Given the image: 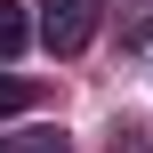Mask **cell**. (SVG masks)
Returning a JSON list of instances; mask_svg holds the SVG:
<instances>
[{
  "mask_svg": "<svg viewBox=\"0 0 153 153\" xmlns=\"http://www.w3.org/2000/svg\"><path fill=\"white\" fill-rule=\"evenodd\" d=\"M24 40H32L24 8H16V0H0V65H8V56H24Z\"/></svg>",
  "mask_w": 153,
  "mask_h": 153,
  "instance_id": "cell-2",
  "label": "cell"
},
{
  "mask_svg": "<svg viewBox=\"0 0 153 153\" xmlns=\"http://www.w3.org/2000/svg\"><path fill=\"white\" fill-rule=\"evenodd\" d=\"M97 32V0H40V48L48 56H81Z\"/></svg>",
  "mask_w": 153,
  "mask_h": 153,
  "instance_id": "cell-1",
  "label": "cell"
},
{
  "mask_svg": "<svg viewBox=\"0 0 153 153\" xmlns=\"http://www.w3.org/2000/svg\"><path fill=\"white\" fill-rule=\"evenodd\" d=\"M0 153H65L56 137H0Z\"/></svg>",
  "mask_w": 153,
  "mask_h": 153,
  "instance_id": "cell-4",
  "label": "cell"
},
{
  "mask_svg": "<svg viewBox=\"0 0 153 153\" xmlns=\"http://www.w3.org/2000/svg\"><path fill=\"white\" fill-rule=\"evenodd\" d=\"M24 105H32V81H8L0 73V113H24Z\"/></svg>",
  "mask_w": 153,
  "mask_h": 153,
  "instance_id": "cell-3",
  "label": "cell"
}]
</instances>
